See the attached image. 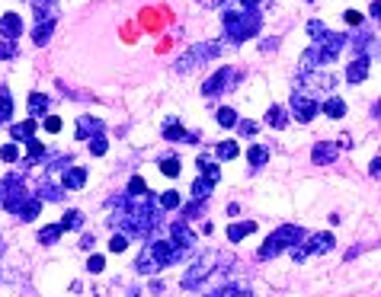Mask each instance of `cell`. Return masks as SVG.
I'll return each mask as SVG.
<instances>
[{
    "label": "cell",
    "instance_id": "44dd1931",
    "mask_svg": "<svg viewBox=\"0 0 381 297\" xmlns=\"http://www.w3.org/2000/svg\"><path fill=\"white\" fill-rule=\"evenodd\" d=\"M52 32H55V20H45V23H38L36 29H32V42H36V45H45L48 38H52Z\"/></svg>",
    "mask_w": 381,
    "mask_h": 297
},
{
    "label": "cell",
    "instance_id": "b9f144b4",
    "mask_svg": "<svg viewBox=\"0 0 381 297\" xmlns=\"http://www.w3.org/2000/svg\"><path fill=\"white\" fill-rule=\"evenodd\" d=\"M16 54V42H7V38H3V42H0V61H3V58H13Z\"/></svg>",
    "mask_w": 381,
    "mask_h": 297
},
{
    "label": "cell",
    "instance_id": "d4e9b609",
    "mask_svg": "<svg viewBox=\"0 0 381 297\" xmlns=\"http://www.w3.org/2000/svg\"><path fill=\"white\" fill-rule=\"evenodd\" d=\"M285 122H289V119H285V109L282 106H273L266 112V125H269V128L279 131V128H285Z\"/></svg>",
    "mask_w": 381,
    "mask_h": 297
},
{
    "label": "cell",
    "instance_id": "3957f363",
    "mask_svg": "<svg viewBox=\"0 0 381 297\" xmlns=\"http://www.w3.org/2000/svg\"><path fill=\"white\" fill-rule=\"evenodd\" d=\"M180 259H183V250H180V246L167 243V240H157V243L141 250V256H138V272L154 275V272L173 266V262H180Z\"/></svg>",
    "mask_w": 381,
    "mask_h": 297
},
{
    "label": "cell",
    "instance_id": "4fadbf2b",
    "mask_svg": "<svg viewBox=\"0 0 381 297\" xmlns=\"http://www.w3.org/2000/svg\"><path fill=\"white\" fill-rule=\"evenodd\" d=\"M368 64H372V61H368L366 54H359L356 61L346 68V80H350V84H362V80L368 77Z\"/></svg>",
    "mask_w": 381,
    "mask_h": 297
},
{
    "label": "cell",
    "instance_id": "ba28073f",
    "mask_svg": "<svg viewBox=\"0 0 381 297\" xmlns=\"http://www.w3.org/2000/svg\"><path fill=\"white\" fill-rule=\"evenodd\" d=\"M237 80H240V74H237L234 68H218V70H215V77H208L206 84H202V93L212 99V96H218V93L231 90Z\"/></svg>",
    "mask_w": 381,
    "mask_h": 297
},
{
    "label": "cell",
    "instance_id": "9c48e42d",
    "mask_svg": "<svg viewBox=\"0 0 381 297\" xmlns=\"http://www.w3.org/2000/svg\"><path fill=\"white\" fill-rule=\"evenodd\" d=\"M215 262H218V256H202V259L196 262V266L189 268V272L183 275V288H196L199 282H206L208 275H212V268H215Z\"/></svg>",
    "mask_w": 381,
    "mask_h": 297
},
{
    "label": "cell",
    "instance_id": "5b68a950",
    "mask_svg": "<svg viewBox=\"0 0 381 297\" xmlns=\"http://www.w3.org/2000/svg\"><path fill=\"white\" fill-rule=\"evenodd\" d=\"M295 243H301V227H295V224H282V227L275 230V234H269L266 236V243L259 246V259L266 262V259H273V256H279V252H285L289 246H295Z\"/></svg>",
    "mask_w": 381,
    "mask_h": 297
},
{
    "label": "cell",
    "instance_id": "6da1fadb",
    "mask_svg": "<svg viewBox=\"0 0 381 297\" xmlns=\"http://www.w3.org/2000/svg\"><path fill=\"white\" fill-rule=\"evenodd\" d=\"M157 214H160V205L151 192H145V195H129L115 224L125 227V236H148L157 227Z\"/></svg>",
    "mask_w": 381,
    "mask_h": 297
},
{
    "label": "cell",
    "instance_id": "cb8c5ba5",
    "mask_svg": "<svg viewBox=\"0 0 381 297\" xmlns=\"http://www.w3.org/2000/svg\"><path fill=\"white\" fill-rule=\"evenodd\" d=\"M58 227H62V234H64V230H84V214H80V211H68Z\"/></svg>",
    "mask_w": 381,
    "mask_h": 297
},
{
    "label": "cell",
    "instance_id": "603a6c76",
    "mask_svg": "<svg viewBox=\"0 0 381 297\" xmlns=\"http://www.w3.org/2000/svg\"><path fill=\"white\" fill-rule=\"evenodd\" d=\"M32 7H36L38 23H45V20H55V0H32Z\"/></svg>",
    "mask_w": 381,
    "mask_h": 297
},
{
    "label": "cell",
    "instance_id": "484cf974",
    "mask_svg": "<svg viewBox=\"0 0 381 297\" xmlns=\"http://www.w3.org/2000/svg\"><path fill=\"white\" fill-rule=\"evenodd\" d=\"M10 115H13V96L7 86H0V122H7Z\"/></svg>",
    "mask_w": 381,
    "mask_h": 297
},
{
    "label": "cell",
    "instance_id": "c3c4849f",
    "mask_svg": "<svg viewBox=\"0 0 381 297\" xmlns=\"http://www.w3.org/2000/svg\"><path fill=\"white\" fill-rule=\"evenodd\" d=\"M80 250H93V234H84V240H80Z\"/></svg>",
    "mask_w": 381,
    "mask_h": 297
},
{
    "label": "cell",
    "instance_id": "60d3db41",
    "mask_svg": "<svg viewBox=\"0 0 381 297\" xmlns=\"http://www.w3.org/2000/svg\"><path fill=\"white\" fill-rule=\"evenodd\" d=\"M16 157H20V151H16V144H7V147H3V151H0V160H3V163H13Z\"/></svg>",
    "mask_w": 381,
    "mask_h": 297
},
{
    "label": "cell",
    "instance_id": "f907efd6",
    "mask_svg": "<svg viewBox=\"0 0 381 297\" xmlns=\"http://www.w3.org/2000/svg\"><path fill=\"white\" fill-rule=\"evenodd\" d=\"M240 3H244L247 10H257V3H259V0H240Z\"/></svg>",
    "mask_w": 381,
    "mask_h": 297
},
{
    "label": "cell",
    "instance_id": "bcb514c9",
    "mask_svg": "<svg viewBox=\"0 0 381 297\" xmlns=\"http://www.w3.org/2000/svg\"><path fill=\"white\" fill-rule=\"evenodd\" d=\"M368 173H372L375 179H378V176H381V157H375V160H372V167H368Z\"/></svg>",
    "mask_w": 381,
    "mask_h": 297
},
{
    "label": "cell",
    "instance_id": "7a4b0ae2",
    "mask_svg": "<svg viewBox=\"0 0 381 297\" xmlns=\"http://www.w3.org/2000/svg\"><path fill=\"white\" fill-rule=\"evenodd\" d=\"M343 45H346V36L324 29V32L317 36V42L308 48V54H305V64H308V68H305V70H317V68L324 70V68H327V64L336 58V54L343 52Z\"/></svg>",
    "mask_w": 381,
    "mask_h": 297
},
{
    "label": "cell",
    "instance_id": "f1b7e54d",
    "mask_svg": "<svg viewBox=\"0 0 381 297\" xmlns=\"http://www.w3.org/2000/svg\"><path fill=\"white\" fill-rule=\"evenodd\" d=\"M38 208H42V198H29V201L23 205V211H20V218H23V221H36Z\"/></svg>",
    "mask_w": 381,
    "mask_h": 297
},
{
    "label": "cell",
    "instance_id": "8d00e7d4",
    "mask_svg": "<svg viewBox=\"0 0 381 297\" xmlns=\"http://www.w3.org/2000/svg\"><path fill=\"white\" fill-rule=\"evenodd\" d=\"M160 173H164V176H180V160H176V157L160 160Z\"/></svg>",
    "mask_w": 381,
    "mask_h": 297
},
{
    "label": "cell",
    "instance_id": "83f0119b",
    "mask_svg": "<svg viewBox=\"0 0 381 297\" xmlns=\"http://www.w3.org/2000/svg\"><path fill=\"white\" fill-rule=\"evenodd\" d=\"M26 106H29V112H32V115L45 112V109H48V96H45V93H32V96H29V102H26Z\"/></svg>",
    "mask_w": 381,
    "mask_h": 297
},
{
    "label": "cell",
    "instance_id": "8992f818",
    "mask_svg": "<svg viewBox=\"0 0 381 297\" xmlns=\"http://www.w3.org/2000/svg\"><path fill=\"white\" fill-rule=\"evenodd\" d=\"M218 52H222V45H218V42H199V45H192L189 52H186L180 61H176V70H180V74H186V70H192V68H202V64L212 61Z\"/></svg>",
    "mask_w": 381,
    "mask_h": 297
},
{
    "label": "cell",
    "instance_id": "e575fe53",
    "mask_svg": "<svg viewBox=\"0 0 381 297\" xmlns=\"http://www.w3.org/2000/svg\"><path fill=\"white\" fill-rule=\"evenodd\" d=\"M157 205L160 208H180V192H160Z\"/></svg>",
    "mask_w": 381,
    "mask_h": 297
},
{
    "label": "cell",
    "instance_id": "7dc6e473",
    "mask_svg": "<svg viewBox=\"0 0 381 297\" xmlns=\"http://www.w3.org/2000/svg\"><path fill=\"white\" fill-rule=\"evenodd\" d=\"M240 131L250 137V135H257V125H253V122H240Z\"/></svg>",
    "mask_w": 381,
    "mask_h": 297
},
{
    "label": "cell",
    "instance_id": "5bb4252c",
    "mask_svg": "<svg viewBox=\"0 0 381 297\" xmlns=\"http://www.w3.org/2000/svg\"><path fill=\"white\" fill-rule=\"evenodd\" d=\"M93 135H103V122L93 119V115L77 119V137H93Z\"/></svg>",
    "mask_w": 381,
    "mask_h": 297
},
{
    "label": "cell",
    "instance_id": "ab89813d",
    "mask_svg": "<svg viewBox=\"0 0 381 297\" xmlns=\"http://www.w3.org/2000/svg\"><path fill=\"white\" fill-rule=\"evenodd\" d=\"M103 268H106V259H103V256H90V262H87V272L99 275Z\"/></svg>",
    "mask_w": 381,
    "mask_h": 297
},
{
    "label": "cell",
    "instance_id": "836d02e7",
    "mask_svg": "<svg viewBox=\"0 0 381 297\" xmlns=\"http://www.w3.org/2000/svg\"><path fill=\"white\" fill-rule=\"evenodd\" d=\"M58 236H62V227H58V224H52V227L38 230V243H55Z\"/></svg>",
    "mask_w": 381,
    "mask_h": 297
},
{
    "label": "cell",
    "instance_id": "8fae6325",
    "mask_svg": "<svg viewBox=\"0 0 381 297\" xmlns=\"http://www.w3.org/2000/svg\"><path fill=\"white\" fill-rule=\"evenodd\" d=\"M170 234H173V240H170V243H173V246H180V250H183V252H189L192 246H196V236H192V230L186 227L183 221H173V227H170Z\"/></svg>",
    "mask_w": 381,
    "mask_h": 297
},
{
    "label": "cell",
    "instance_id": "9a60e30c",
    "mask_svg": "<svg viewBox=\"0 0 381 297\" xmlns=\"http://www.w3.org/2000/svg\"><path fill=\"white\" fill-rule=\"evenodd\" d=\"M62 183H64V189H84V185H87V169H80V167L64 169Z\"/></svg>",
    "mask_w": 381,
    "mask_h": 297
},
{
    "label": "cell",
    "instance_id": "7c38bea8",
    "mask_svg": "<svg viewBox=\"0 0 381 297\" xmlns=\"http://www.w3.org/2000/svg\"><path fill=\"white\" fill-rule=\"evenodd\" d=\"M0 36L7 38V42H13V38L23 36V20L16 13H3L0 16Z\"/></svg>",
    "mask_w": 381,
    "mask_h": 297
},
{
    "label": "cell",
    "instance_id": "ffe728a7",
    "mask_svg": "<svg viewBox=\"0 0 381 297\" xmlns=\"http://www.w3.org/2000/svg\"><path fill=\"white\" fill-rule=\"evenodd\" d=\"M10 135H13L16 141H32V135H36V119H26V122L13 125V128H10Z\"/></svg>",
    "mask_w": 381,
    "mask_h": 297
},
{
    "label": "cell",
    "instance_id": "74e56055",
    "mask_svg": "<svg viewBox=\"0 0 381 297\" xmlns=\"http://www.w3.org/2000/svg\"><path fill=\"white\" fill-rule=\"evenodd\" d=\"M129 250V236L125 234H115L113 240H109V252H125Z\"/></svg>",
    "mask_w": 381,
    "mask_h": 297
},
{
    "label": "cell",
    "instance_id": "f35d334b",
    "mask_svg": "<svg viewBox=\"0 0 381 297\" xmlns=\"http://www.w3.org/2000/svg\"><path fill=\"white\" fill-rule=\"evenodd\" d=\"M148 192V183L141 179V176H131L129 179V195H145Z\"/></svg>",
    "mask_w": 381,
    "mask_h": 297
},
{
    "label": "cell",
    "instance_id": "4dcf8cb0",
    "mask_svg": "<svg viewBox=\"0 0 381 297\" xmlns=\"http://www.w3.org/2000/svg\"><path fill=\"white\" fill-rule=\"evenodd\" d=\"M215 119H218V125H222V128H234V125H237V112H234V109H228V106L218 109V115H215Z\"/></svg>",
    "mask_w": 381,
    "mask_h": 297
},
{
    "label": "cell",
    "instance_id": "7402d4cb",
    "mask_svg": "<svg viewBox=\"0 0 381 297\" xmlns=\"http://www.w3.org/2000/svg\"><path fill=\"white\" fill-rule=\"evenodd\" d=\"M212 179H206V176H199V179H196V183H192V198H196V205H199V201H206V198H208V192H212Z\"/></svg>",
    "mask_w": 381,
    "mask_h": 297
},
{
    "label": "cell",
    "instance_id": "d6986e66",
    "mask_svg": "<svg viewBox=\"0 0 381 297\" xmlns=\"http://www.w3.org/2000/svg\"><path fill=\"white\" fill-rule=\"evenodd\" d=\"M266 160H269V151L263 144H253L250 151H247V163H250L253 169H259V167H266Z\"/></svg>",
    "mask_w": 381,
    "mask_h": 297
},
{
    "label": "cell",
    "instance_id": "f546056e",
    "mask_svg": "<svg viewBox=\"0 0 381 297\" xmlns=\"http://www.w3.org/2000/svg\"><path fill=\"white\" fill-rule=\"evenodd\" d=\"M38 198H48V201H58L62 198V189L58 185H52L48 179H42V185H38Z\"/></svg>",
    "mask_w": 381,
    "mask_h": 297
},
{
    "label": "cell",
    "instance_id": "681fc988",
    "mask_svg": "<svg viewBox=\"0 0 381 297\" xmlns=\"http://www.w3.org/2000/svg\"><path fill=\"white\" fill-rule=\"evenodd\" d=\"M372 16H375V20L381 16V0H372Z\"/></svg>",
    "mask_w": 381,
    "mask_h": 297
},
{
    "label": "cell",
    "instance_id": "f6af8a7d",
    "mask_svg": "<svg viewBox=\"0 0 381 297\" xmlns=\"http://www.w3.org/2000/svg\"><path fill=\"white\" fill-rule=\"evenodd\" d=\"M324 29H327V26L320 23V20H311V23H308V32H311L314 38H317V36H320V32H324Z\"/></svg>",
    "mask_w": 381,
    "mask_h": 297
},
{
    "label": "cell",
    "instance_id": "7bdbcfd3",
    "mask_svg": "<svg viewBox=\"0 0 381 297\" xmlns=\"http://www.w3.org/2000/svg\"><path fill=\"white\" fill-rule=\"evenodd\" d=\"M45 131L58 135V131H62V119H58V115H48V119H45Z\"/></svg>",
    "mask_w": 381,
    "mask_h": 297
},
{
    "label": "cell",
    "instance_id": "1f68e13d",
    "mask_svg": "<svg viewBox=\"0 0 381 297\" xmlns=\"http://www.w3.org/2000/svg\"><path fill=\"white\" fill-rule=\"evenodd\" d=\"M26 144H29V160H23V167H32L38 157H45V144H38L36 137H32V141H26Z\"/></svg>",
    "mask_w": 381,
    "mask_h": 297
},
{
    "label": "cell",
    "instance_id": "52a82bcc",
    "mask_svg": "<svg viewBox=\"0 0 381 297\" xmlns=\"http://www.w3.org/2000/svg\"><path fill=\"white\" fill-rule=\"evenodd\" d=\"M333 243H336V240H333V234H327V230H320V234L308 236V240H305V246H301V243H295V246H292V259H295V262H305L308 256H311V252H327Z\"/></svg>",
    "mask_w": 381,
    "mask_h": 297
},
{
    "label": "cell",
    "instance_id": "ac0fdd59",
    "mask_svg": "<svg viewBox=\"0 0 381 297\" xmlns=\"http://www.w3.org/2000/svg\"><path fill=\"white\" fill-rule=\"evenodd\" d=\"M257 230V221H244V224H231L228 227V240L231 243H240L247 234H253Z\"/></svg>",
    "mask_w": 381,
    "mask_h": 297
},
{
    "label": "cell",
    "instance_id": "d6a6232c",
    "mask_svg": "<svg viewBox=\"0 0 381 297\" xmlns=\"http://www.w3.org/2000/svg\"><path fill=\"white\" fill-rule=\"evenodd\" d=\"M215 153H218V160H234V157H237V144H234V141H224V144L215 147Z\"/></svg>",
    "mask_w": 381,
    "mask_h": 297
},
{
    "label": "cell",
    "instance_id": "4316f807",
    "mask_svg": "<svg viewBox=\"0 0 381 297\" xmlns=\"http://www.w3.org/2000/svg\"><path fill=\"white\" fill-rule=\"evenodd\" d=\"M164 137H167V141H186L183 125L176 122V119H173V122H167V125H164Z\"/></svg>",
    "mask_w": 381,
    "mask_h": 297
},
{
    "label": "cell",
    "instance_id": "d590c367",
    "mask_svg": "<svg viewBox=\"0 0 381 297\" xmlns=\"http://www.w3.org/2000/svg\"><path fill=\"white\" fill-rule=\"evenodd\" d=\"M106 137H103V135H93L90 137V153H93V157H103V153H106Z\"/></svg>",
    "mask_w": 381,
    "mask_h": 297
},
{
    "label": "cell",
    "instance_id": "e0dca14e",
    "mask_svg": "<svg viewBox=\"0 0 381 297\" xmlns=\"http://www.w3.org/2000/svg\"><path fill=\"white\" fill-rule=\"evenodd\" d=\"M317 109H324V115H327V119H343V115H346V102L340 96H330L327 102H324V106H317Z\"/></svg>",
    "mask_w": 381,
    "mask_h": 297
},
{
    "label": "cell",
    "instance_id": "2e32d148",
    "mask_svg": "<svg viewBox=\"0 0 381 297\" xmlns=\"http://www.w3.org/2000/svg\"><path fill=\"white\" fill-rule=\"evenodd\" d=\"M311 160L317 163V167H324V163H333L336 160V147L333 144H314Z\"/></svg>",
    "mask_w": 381,
    "mask_h": 297
},
{
    "label": "cell",
    "instance_id": "30bf717a",
    "mask_svg": "<svg viewBox=\"0 0 381 297\" xmlns=\"http://www.w3.org/2000/svg\"><path fill=\"white\" fill-rule=\"evenodd\" d=\"M292 109H295L298 122H311L317 115V102H314L311 93H292Z\"/></svg>",
    "mask_w": 381,
    "mask_h": 297
},
{
    "label": "cell",
    "instance_id": "ee69618b",
    "mask_svg": "<svg viewBox=\"0 0 381 297\" xmlns=\"http://www.w3.org/2000/svg\"><path fill=\"white\" fill-rule=\"evenodd\" d=\"M343 20H346L350 26H359V23H362V13H356V10H346Z\"/></svg>",
    "mask_w": 381,
    "mask_h": 297
},
{
    "label": "cell",
    "instance_id": "277c9868",
    "mask_svg": "<svg viewBox=\"0 0 381 297\" xmlns=\"http://www.w3.org/2000/svg\"><path fill=\"white\" fill-rule=\"evenodd\" d=\"M222 23H224V36H228L231 42H247L250 36L259 32L263 16H259L257 10H247V13H224Z\"/></svg>",
    "mask_w": 381,
    "mask_h": 297
}]
</instances>
